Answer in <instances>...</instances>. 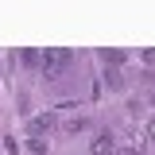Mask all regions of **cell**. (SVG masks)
Wrapping results in <instances>:
<instances>
[{"mask_svg": "<svg viewBox=\"0 0 155 155\" xmlns=\"http://www.w3.org/2000/svg\"><path fill=\"white\" fill-rule=\"evenodd\" d=\"M74 62V51H66V47H47L43 54H39V66H43V78H62V70Z\"/></svg>", "mask_w": 155, "mask_h": 155, "instance_id": "1", "label": "cell"}, {"mask_svg": "<svg viewBox=\"0 0 155 155\" xmlns=\"http://www.w3.org/2000/svg\"><path fill=\"white\" fill-rule=\"evenodd\" d=\"M51 128H54V116H51V113H43V116H31V120H27V136H31V140L47 136Z\"/></svg>", "mask_w": 155, "mask_h": 155, "instance_id": "2", "label": "cell"}, {"mask_svg": "<svg viewBox=\"0 0 155 155\" xmlns=\"http://www.w3.org/2000/svg\"><path fill=\"white\" fill-rule=\"evenodd\" d=\"M89 155H116V136L113 132H101L93 143H89Z\"/></svg>", "mask_w": 155, "mask_h": 155, "instance_id": "3", "label": "cell"}, {"mask_svg": "<svg viewBox=\"0 0 155 155\" xmlns=\"http://www.w3.org/2000/svg\"><path fill=\"white\" fill-rule=\"evenodd\" d=\"M101 58H105V66H120V62H124V54H120V51H109V47L101 51Z\"/></svg>", "mask_w": 155, "mask_h": 155, "instance_id": "4", "label": "cell"}, {"mask_svg": "<svg viewBox=\"0 0 155 155\" xmlns=\"http://www.w3.org/2000/svg\"><path fill=\"white\" fill-rule=\"evenodd\" d=\"M19 62H23V66H39V51H23Z\"/></svg>", "mask_w": 155, "mask_h": 155, "instance_id": "5", "label": "cell"}, {"mask_svg": "<svg viewBox=\"0 0 155 155\" xmlns=\"http://www.w3.org/2000/svg\"><path fill=\"white\" fill-rule=\"evenodd\" d=\"M81 128H85V116H78V120H70V124H66V132H81Z\"/></svg>", "mask_w": 155, "mask_h": 155, "instance_id": "6", "label": "cell"}, {"mask_svg": "<svg viewBox=\"0 0 155 155\" xmlns=\"http://www.w3.org/2000/svg\"><path fill=\"white\" fill-rule=\"evenodd\" d=\"M143 62H147V66H155V47H147V51H143Z\"/></svg>", "mask_w": 155, "mask_h": 155, "instance_id": "7", "label": "cell"}, {"mask_svg": "<svg viewBox=\"0 0 155 155\" xmlns=\"http://www.w3.org/2000/svg\"><path fill=\"white\" fill-rule=\"evenodd\" d=\"M116 155H140V147H116Z\"/></svg>", "mask_w": 155, "mask_h": 155, "instance_id": "8", "label": "cell"}, {"mask_svg": "<svg viewBox=\"0 0 155 155\" xmlns=\"http://www.w3.org/2000/svg\"><path fill=\"white\" fill-rule=\"evenodd\" d=\"M147 140H155V116H151V124H147Z\"/></svg>", "mask_w": 155, "mask_h": 155, "instance_id": "9", "label": "cell"}]
</instances>
